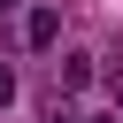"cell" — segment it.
I'll return each mask as SVG.
<instances>
[{"instance_id": "5b68a950", "label": "cell", "mask_w": 123, "mask_h": 123, "mask_svg": "<svg viewBox=\"0 0 123 123\" xmlns=\"http://www.w3.org/2000/svg\"><path fill=\"white\" fill-rule=\"evenodd\" d=\"M15 8H23V0H0V15H15Z\"/></svg>"}, {"instance_id": "7a4b0ae2", "label": "cell", "mask_w": 123, "mask_h": 123, "mask_svg": "<svg viewBox=\"0 0 123 123\" xmlns=\"http://www.w3.org/2000/svg\"><path fill=\"white\" fill-rule=\"evenodd\" d=\"M54 38H62V8H31V15H23V46H31V54H46Z\"/></svg>"}, {"instance_id": "3957f363", "label": "cell", "mask_w": 123, "mask_h": 123, "mask_svg": "<svg viewBox=\"0 0 123 123\" xmlns=\"http://www.w3.org/2000/svg\"><path fill=\"white\" fill-rule=\"evenodd\" d=\"M100 77H108V92H115V108H123V46L100 54Z\"/></svg>"}, {"instance_id": "6da1fadb", "label": "cell", "mask_w": 123, "mask_h": 123, "mask_svg": "<svg viewBox=\"0 0 123 123\" xmlns=\"http://www.w3.org/2000/svg\"><path fill=\"white\" fill-rule=\"evenodd\" d=\"M92 77H100V54H62V62H54V92H62V100L85 92Z\"/></svg>"}, {"instance_id": "8992f818", "label": "cell", "mask_w": 123, "mask_h": 123, "mask_svg": "<svg viewBox=\"0 0 123 123\" xmlns=\"http://www.w3.org/2000/svg\"><path fill=\"white\" fill-rule=\"evenodd\" d=\"M77 123H115V115H77Z\"/></svg>"}, {"instance_id": "277c9868", "label": "cell", "mask_w": 123, "mask_h": 123, "mask_svg": "<svg viewBox=\"0 0 123 123\" xmlns=\"http://www.w3.org/2000/svg\"><path fill=\"white\" fill-rule=\"evenodd\" d=\"M8 100H15V69L0 62V108H8Z\"/></svg>"}]
</instances>
